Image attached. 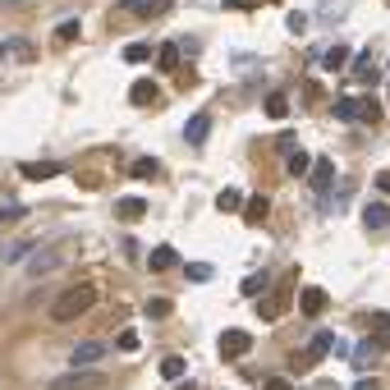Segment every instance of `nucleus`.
<instances>
[{"mask_svg":"<svg viewBox=\"0 0 390 390\" xmlns=\"http://www.w3.org/2000/svg\"><path fill=\"white\" fill-rule=\"evenodd\" d=\"M96 299H101V289L92 285V280H83V285H74V289H65L60 299L51 303V321H78V317H87V312L96 308Z\"/></svg>","mask_w":390,"mask_h":390,"instance_id":"nucleus-1","label":"nucleus"},{"mask_svg":"<svg viewBox=\"0 0 390 390\" xmlns=\"http://www.w3.org/2000/svg\"><path fill=\"white\" fill-rule=\"evenodd\" d=\"M65 267V243L60 239H51V243H42V248L28 257V276L33 280H42V276H51V271H60Z\"/></svg>","mask_w":390,"mask_h":390,"instance_id":"nucleus-2","label":"nucleus"},{"mask_svg":"<svg viewBox=\"0 0 390 390\" xmlns=\"http://www.w3.org/2000/svg\"><path fill=\"white\" fill-rule=\"evenodd\" d=\"M106 377L96 372V367H74V372H65V377H55L51 390H101Z\"/></svg>","mask_w":390,"mask_h":390,"instance_id":"nucleus-3","label":"nucleus"},{"mask_svg":"<svg viewBox=\"0 0 390 390\" xmlns=\"http://www.w3.org/2000/svg\"><path fill=\"white\" fill-rule=\"evenodd\" d=\"M221 358H225V363H234V358H243L252 349V330H239V326H230V330H221Z\"/></svg>","mask_w":390,"mask_h":390,"instance_id":"nucleus-4","label":"nucleus"},{"mask_svg":"<svg viewBox=\"0 0 390 390\" xmlns=\"http://www.w3.org/2000/svg\"><path fill=\"white\" fill-rule=\"evenodd\" d=\"M326 303H330V294H326L321 285L299 289V312H303V317H321V312H326Z\"/></svg>","mask_w":390,"mask_h":390,"instance_id":"nucleus-5","label":"nucleus"},{"mask_svg":"<svg viewBox=\"0 0 390 390\" xmlns=\"http://www.w3.org/2000/svg\"><path fill=\"white\" fill-rule=\"evenodd\" d=\"M308 179H312L317 193H330V184H335V161H330V156H317L312 170H308Z\"/></svg>","mask_w":390,"mask_h":390,"instance_id":"nucleus-6","label":"nucleus"},{"mask_svg":"<svg viewBox=\"0 0 390 390\" xmlns=\"http://www.w3.org/2000/svg\"><path fill=\"white\" fill-rule=\"evenodd\" d=\"M101 358H106V345H101V340H83V345H74L69 363H74V367H92V363H101Z\"/></svg>","mask_w":390,"mask_h":390,"instance_id":"nucleus-7","label":"nucleus"},{"mask_svg":"<svg viewBox=\"0 0 390 390\" xmlns=\"http://www.w3.org/2000/svg\"><path fill=\"white\" fill-rule=\"evenodd\" d=\"M207 133H211V115H207V111H198L189 124H184V138H189L193 147H198V143H207Z\"/></svg>","mask_w":390,"mask_h":390,"instance_id":"nucleus-8","label":"nucleus"},{"mask_svg":"<svg viewBox=\"0 0 390 390\" xmlns=\"http://www.w3.org/2000/svg\"><path fill=\"white\" fill-rule=\"evenodd\" d=\"M267 216H271V198H262V193H252V198L243 202V221H248V225H262Z\"/></svg>","mask_w":390,"mask_h":390,"instance_id":"nucleus-9","label":"nucleus"},{"mask_svg":"<svg viewBox=\"0 0 390 390\" xmlns=\"http://www.w3.org/2000/svg\"><path fill=\"white\" fill-rule=\"evenodd\" d=\"M18 174H23V179H55L60 165H55V161H23V165H18Z\"/></svg>","mask_w":390,"mask_h":390,"instance_id":"nucleus-10","label":"nucleus"},{"mask_svg":"<svg viewBox=\"0 0 390 390\" xmlns=\"http://www.w3.org/2000/svg\"><path fill=\"white\" fill-rule=\"evenodd\" d=\"M124 9H129V14H138V18H156V14H165V9H170V0H124Z\"/></svg>","mask_w":390,"mask_h":390,"instance_id":"nucleus-11","label":"nucleus"},{"mask_svg":"<svg viewBox=\"0 0 390 390\" xmlns=\"http://www.w3.org/2000/svg\"><path fill=\"white\" fill-rule=\"evenodd\" d=\"M174 262H179V252H174L170 243H156V248H152V257H147V267L156 271V276H161V271H170Z\"/></svg>","mask_w":390,"mask_h":390,"instance_id":"nucleus-12","label":"nucleus"},{"mask_svg":"<svg viewBox=\"0 0 390 390\" xmlns=\"http://www.w3.org/2000/svg\"><path fill=\"white\" fill-rule=\"evenodd\" d=\"M115 216H120V221H143V216H147V202H143V198H120V202H115Z\"/></svg>","mask_w":390,"mask_h":390,"instance_id":"nucleus-13","label":"nucleus"},{"mask_svg":"<svg viewBox=\"0 0 390 390\" xmlns=\"http://www.w3.org/2000/svg\"><path fill=\"white\" fill-rule=\"evenodd\" d=\"M129 101H133V106H147V101H156V83H152V78H138V83L129 87Z\"/></svg>","mask_w":390,"mask_h":390,"instance_id":"nucleus-14","label":"nucleus"},{"mask_svg":"<svg viewBox=\"0 0 390 390\" xmlns=\"http://www.w3.org/2000/svg\"><path fill=\"white\" fill-rule=\"evenodd\" d=\"M363 221H367V230H386L390 225V207L386 202H372V207L363 211Z\"/></svg>","mask_w":390,"mask_h":390,"instance_id":"nucleus-15","label":"nucleus"},{"mask_svg":"<svg viewBox=\"0 0 390 390\" xmlns=\"http://www.w3.org/2000/svg\"><path fill=\"white\" fill-rule=\"evenodd\" d=\"M330 349H335V335H330V330H317V335H312V345H308V354L321 363V358H326Z\"/></svg>","mask_w":390,"mask_h":390,"instance_id":"nucleus-16","label":"nucleus"},{"mask_svg":"<svg viewBox=\"0 0 390 390\" xmlns=\"http://www.w3.org/2000/svg\"><path fill=\"white\" fill-rule=\"evenodd\" d=\"M345 65H349V46H330L326 60H321V69H326V74H340Z\"/></svg>","mask_w":390,"mask_h":390,"instance_id":"nucleus-17","label":"nucleus"},{"mask_svg":"<svg viewBox=\"0 0 390 390\" xmlns=\"http://www.w3.org/2000/svg\"><path fill=\"white\" fill-rule=\"evenodd\" d=\"M358 115H363V101H354V96H340L335 101V120H358Z\"/></svg>","mask_w":390,"mask_h":390,"instance_id":"nucleus-18","label":"nucleus"},{"mask_svg":"<svg viewBox=\"0 0 390 390\" xmlns=\"http://www.w3.org/2000/svg\"><path fill=\"white\" fill-rule=\"evenodd\" d=\"M267 285H271V276H267V271H257V276H243L239 294H243V299H252V294H262V289H267Z\"/></svg>","mask_w":390,"mask_h":390,"instance_id":"nucleus-19","label":"nucleus"},{"mask_svg":"<svg viewBox=\"0 0 390 390\" xmlns=\"http://www.w3.org/2000/svg\"><path fill=\"white\" fill-rule=\"evenodd\" d=\"M184 367H189V363H184L179 354H165V358H161V377H165V381H179Z\"/></svg>","mask_w":390,"mask_h":390,"instance_id":"nucleus-20","label":"nucleus"},{"mask_svg":"<svg viewBox=\"0 0 390 390\" xmlns=\"http://www.w3.org/2000/svg\"><path fill=\"white\" fill-rule=\"evenodd\" d=\"M308 170H312V156L299 152V147H289V174H294V179H303Z\"/></svg>","mask_w":390,"mask_h":390,"instance_id":"nucleus-21","label":"nucleus"},{"mask_svg":"<svg viewBox=\"0 0 390 390\" xmlns=\"http://www.w3.org/2000/svg\"><path fill=\"white\" fill-rule=\"evenodd\" d=\"M262 111L271 115V120H285V111H289V101H285V92H267V106Z\"/></svg>","mask_w":390,"mask_h":390,"instance_id":"nucleus-22","label":"nucleus"},{"mask_svg":"<svg viewBox=\"0 0 390 390\" xmlns=\"http://www.w3.org/2000/svg\"><path fill=\"white\" fill-rule=\"evenodd\" d=\"M120 55H124L129 65H143V60H152V46H147V42H129Z\"/></svg>","mask_w":390,"mask_h":390,"instance_id":"nucleus-23","label":"nucleus"},{"mask_svg":"<svg viewBox=\"0 0 390 390\" xmlns=\"http://www.w3.org/2000/svg\"><path fill=\"white\" fill-rule=\"evenodd\" d=\"M23 216H28L23 202H5V207H0V225H18Z\"/></svg>","mask_w":390,"mask_h":390,"instance_id":"nucleus-24","label":"nucleus"},{"mask_svg":"<svg viewBox=\"0 0 390 390\" xmlns=\"http://www.w3.org/2000/svg\"><path fill=\"white\" fill-rule=\"evenodd\" d=\"M156 174H161V165H156L152 156H138V161H133V179H156Z\"/></svg>","mask_w":390,"mask_h":390,"instance_id":"nucleus-25","label":"nucleus"},{"mask_svg":"<svg viewBox=\"0 0 390 390\" xmlns=\"http://www.w3.org/2000/svg\"><path fill=\"white\" fill-rule=\"evenodd\" d=\"M156 65H161V74H170L174 65H179V51H174V42H165L161 51H156Z\"/></svg>","mask_w":390,"mask_h":390,"instance_id":"nucleus-26","label":"nucleus"},{"mask_svg":"<svg viewBox=\"0 0 390 390\" xmlns=\"http://www.w3.org/2000/svg\"><path fill=\"white\" fill-rule=\"evenodd\" d=\"M138 330H120V335H115V349H120V354H138Z\"/></svg>","mask_w":390,"mask_h":390,"instance_id":"nucleus-27","label":"nucleus"},{"mask_svg":"<svg viewBox=\"0 0 390 390\" xmlns=\"http://www.w3.org/2000/svg\"><path fill=\"white\" fill-rule=\"evenodd\" d=\"M257 317H262V321H276V317H280V294L257 299Z\"/></svg>","mask_w":390,"mask_h":390,"instance_id":"nucleus-28","label":"nucleus"},{"mask_svg":"<svg viewBox=\"0 0 390 390\" xmlns=\"http://www.w3.org/2000/svg\"><path fill=\"white\" fill-rule=\"evenodd\" d=\"M37 248H42V243H33V239H18V243H9V257H5V262H18V257H33Z\"/></svg>","mask_w":390,"mask_h":390,"instance_id":"nucleus-29","label":"nucleus"},{"mask_svg":"<svg viewBox=\"0 0 390 390\" xmlns=\"http://www.w3.org/2000/svg\"><path fill=\"white\" fill-rule=\"evenodd\" d=\"M216 207H221V211H239V207H243V193H239V189H225V193L216 198Z\"/></svg>","mask_w":390,"mask_h":390,"instance_id":"nucleus-30","label":"nucleus"},{"mask_svg":"<svg viewBox=\"0 0 390 390\" xmlns=\"http://www.w3.org/2000/svg\"><path fill=\"white\" fill-rule=\"evenodd\" d=\"M377 354H381V349H377V340H363V345L354 349V367H358V363H372Z\"/></svg>","mask_w":390,"mask_h":390,"instance_id":"nucleus-31","label":"nucleus"},{"mask_svg":"<svg viewBox=\"0 0 390 390\" xmlns=\"http://www.w3.org/2000/svg\"><path fill=\"white\" fill-rule=\"evenodd\" d=\"M55 42H60V46L65 42H78V18H65V23L55 28Z\"/></svg>","mask_w":390,"mask_h":390,"instance_id":"nucleus-32","label":"nucleus"},{"mask_svg":"<svg viewBox=\"0 0 390 390\" xmlns=\"http://www.w3.org/2000/svg\"><path fill=\"white\" fill-rule=\"evenodd\" d=\"M170 308H174V303H170V299H147V317H152V321H161V317H170Z\"/></svg>","mask_w":390,"mask_h":390,"instance_id":"nucleus-33","label":"nucleus"},{"mask_svg":"<svg viewBox=\"0 0 390 390\" xmlns=\"http://www.w3.org/2000/svg\"><path fill=\"white\" fill-rule=\"evenodd\" d=\"M358 120H363V124H381V106L367 96V101H363V115H358Z\"/></svg>","mask_w":390,"mask_h":390,"instance_id":"nucleus-34","label":"nucleus"},{"mask_svg":"<svg viewBox=\"0 0 390 390\" xmlns=\"http://www.w3.org/2000/svg\"><path fill=\"white\" fill-rule=\"evenodd\" d=\"M184 276H189L193 285H202V280H211V267H207V262H193V267L184 271Z\"/></svg>","mask_w":390,"mask_h":390,"instance_id":"nucleus-35","label":"nucleus"},{"mask_svg":"<svg viewBox=\"0 0 390 390\" xmlns=\"http://www.w3.org/2000/svg\"><path fill=\"white\" fill-rule=\"evenodd\" d=\"M363 326H381V330H390V312H363Z\"/></svg>","mask_w":390,"mask_h":390,"instance_id":"nucleus-36","label":"nucleus"},{"mask_svg":"<svg viewBox=\"0 0 390 390\" xmlns=\"http://www.w3.org/2000/svg\"><path fill=\"white\" fill-rule=\"evenodd\" d=\"M262 390H294V386H289V377H271V381L262 386Z\"/></svg>","mask_w":390,"mask_h":390,"instance_id":"nucleus-37","label":"nucleus"},{"mask_svg":"<svg viewBox=\"0 0 390 390\" xmlns=\"http://www.w3.org/2000/svg\"><path fill=\"white\" fill-rule=\"evenodd\" d=\"M377 193H386V198H390V170L377 174Z\"/></svg>","mask_w":390,"mask_h":390,"instance_id":"nucleus-38","label":"nucleus"},{"mask_svg":"<svg viewBox=\"0 0 390 390\" xmlns=\"http://www.w3.org/2000/svg\"><path fill=\"white\" fill-rule=\"evenodd\" d=\"M354 390H381V381H377V377H367V381H354Z\"/></svg>","mask_w":390,"mask_h":390,"instance_id":"nucleus-39","label":"nucleus"},{"mask_svg":"<svg viewBox=\"0 0 390 390\" xmlns=\"http://www.w3.org/2000/svg\"><path fill=\"white\" fill-rule=\"evenodd\" d=\"M230 9H252V5H262V0H225Z\"/></svg>","mask_w":390,"mask_h":390,"instance_id":"nucleus-40","label":"nucleus"},{"mask_svg":"<svg viewBox=\"0 0 390 390\" xmlns=\"http://www.w3.org/2000/svg\"><path fill=\"white\" fill-rule=\"evenodd\" d=\"M18 5V0H0V9H14Z\"/></svg>","mask_w":390,"mask_h":390,"instance_id":"nucleus-41","label":"nucleus"}]
</instances>
